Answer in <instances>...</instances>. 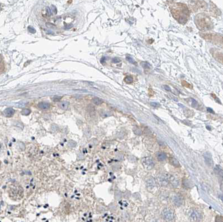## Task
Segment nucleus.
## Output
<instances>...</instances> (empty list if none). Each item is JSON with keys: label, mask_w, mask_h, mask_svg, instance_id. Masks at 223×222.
<instances>
[{"label": "nucleus", "mask_w": 223, "mask_h": 222, "mask_svg": "<svg viewBox=\"0 0 223 222\" xmlns=\"http://www.w3.org/2000/svg\"><path fill=\"white\" fill-rule=\"evenodd\" d=\"M191 105L192 106V107L195 108H197L198 107V103L197 101L195 100V99L193 98H191Z\"/></svg>", "instance_id": "aec40b11"}, {"label": "nucleus", "mask_w": 223, "mask_h": 222, "mask_svg": "<svg viewBox=\"0 0 223 222\" xmlns=\"http://www.w3.org/2000/svg\"><path fill=\"white\" fill-rule=\"evenodd\" d=\"M207 111H208V112H209V113H213V114L214 113V111H213V109H211V108H207Z\"/></svg>", "instance_id": "7c9ffc66"}, {"label": "nucleus", "mask_w": 223, "mask_h": 222, "mask_svg": "<svg viewBox=\"0 0 223 222\" xmlns=\"http://www.w3.org/2000/svg\"><path fill=\"white\" fill-rule=\"evenodd\" d=\"M47 14H48V16L51 15V10H50V9H49V7L47 8Z\"/></svg>", "instance_id": "c756f323"}, {"label": "nucleus", "mask_w": 223, "mask_h": 222, "mask_svg": "<svg viewBox=\"0 0 223 222\" xmlns=\"http://www.w3.org/2000/svg\"><path fill=\"white\" fill-rule=\"evenodd\" d=\"M2 61V55L0 54V63H1Z\"/></svg>", "instance_id": "f704fd0d"}, {"label": "nucleus", "mask_w": 223, "mask_h": 222, "mask_svg": "<svg viewBox=\"0 0 223 222\" xmlns=\"http://www.w3.org/2000/svg\"><path fill=\"white\" fill-rule=\"evenodd\" d=\"M0 167H1V162H0Z\"/></svg>", "instance_id": "4c0bfd02"}, {"label": "nucleus", "mask_w": 223, "mask_h": 222, "mask_svg": "<svg viewBox=\"0 0 223 222\" xmlns=\"http://www.w3.org/2000/svg\"><path fill=\"white\" fill-rule=\"evenodd\" d=\"M31 113V111L29 109H24L21 112V114L22 115L24 116H27L29 115H30Z\"/></svg>", "instance_id": "412c9836"}, {"label": "nucleus", "mask_w": 223, "mask_h": 222, "mask_svg": "<svg viewBox=\"0 0 223 222\" xmlns=\"http://www.w3.org/2000/svg\"><path fill=\"white\" fill-rule=\"evenodd\" d=\"M9 197L14 201H19L24 197V189L20 184L14 183L9 187Z\"/></svg>", "instance_id": "f257e3e1"}, {"label": "nucleus", "mask_w": 223, "mask_h": 222, "mask_svg": "<svg viewBox=\"0 0 223 222\" xmlns=\"http://www.w3.org/2000/svg\"><path fill=\"white\" fill-rule=\"evenodd\" d=\"M126 59L127 61H128L129 63H130L131 64H133L134 65H136V62L135 61V60L133 59V58H131V56H127L126 57Z\"/></svg>", "instance_id": "6ab92c4d"}, {"label": "nucleus", "mask_w": 223, "mask_h": 222, "mask_svg": "<svg viewBox=\"0 0 223 222\" xmlns=\"http://www.w3.org/2000/svg\"><path fill=\"white\" fill-rule=\"evenodd\" d=\"M163 86L164 89H165L166 91H168V92H171V88L168 86H167V85H164Z\"/></svg>", "instance_id": "bb28decb"}, {"label": "nucleus", "mask_w": 223, "mask_h": 222, "mask_svg": "<svg viewBox=\"0 0 223 222\" xmlns=\"http://www.w3.org/2000/svg\"><path fill=\"white\" fill-rule=\"evenodd\" d=\"M27 30H28V31L29 32H31V33H32V34L35 33V32H36L35 29H34V27H32L31 26H29L28 28H27Z\"/></svg>", "instance_id": "b1692460"}, {"label": "nucleus", "mask_w": 223, "mask_h": 222, "mask_svg": "<svg viewBox=\"0 0 223 222\" xmlns=\"http://www.w3.org/2000/svg\"><path fill=\"white\" fill-rule=\"evenodd\" d=\"M69 103L68 102H66V101L61 102L59 103V104H58V106H59L61 109H64V110L67 109L68 107H69Z\"/></svg>", "instance_id": "4468645a"}, {"label": "nucleus", "mask_w": 223, "mask_h": 222, "mask_svg": "<svg viewBox=\"0 0 223 222\" xmlns=\"http://www.w3.org/2000/svg\"><path fill=\"white\" fill-rule=\"evenodd\" d=\"M203 156L205 162L207 165V166H209V167H212L213 164H214V162H213V159L211 153L208 151L205 152L203 153Z\"/></svg>", "instance_id": "7ed1b4c3"}, {"label": "nucleus", "mask_w": 223, "mask_h": 222, "mask_svg": "<svg viewBox=\"0 0 223 222\" xmlns=\"http://www.w3.org/2000/svg\"><path fill=\"white\" fill-rule=\"evenodd\" d=\"M157 157L159 161H163L167 159V155L163 152H158Z\"/></svg>", "instance_id": "9d476101"}, {"label": "nucleus", "mask_w": 223, "mask_h": 222, "mask_svg": "<svg viewBox=\"0 0 223 222\" xmlns=\"http://www.w3.org/2000/svg\"><path fill=\"white\" fill-rule=\"evenodd\" d=\"M15 113V110L12 108H7L4 111V114L7 117H12Z\"/></svg>", "instance_id": "1a4fd4ad"}, {"label": "nucleus", "mask_w": 223, "mask_h": 222, "mask_svg": "<svg viewBox=\"0 0 223 222\" xmlns=\"http://www.w3.org/2000/svg\"><path fill=\"white\" fill-rule=\"evenodd\" d=\"M206 128H207V129H208V130H209V131H210V130H211V127H210L209 126H206Z\"/></svg>", "instance_id": "c9c22d12"}, {"label": "nucleus", "mask_w": 223, "mask_h": 222, "mask_svg": "<svg viewBox=\"0 0 223 222\" xmlns=\"http://www.w3.org/2000/svg\"><path fill=\"white\" fill-rule=\"evenodd\" d=\"M121 61V59L119 58H114L112 59V62L113 63H119Z\"/></svg>", "instance_id": "5701e85b"}, {"label": "nucleus", "mask_w": 223, "mask_h": 222, "mask_svg": "<svg viewBox=\"0 0 223 222\" xmlns=\"http://www.w3.org/2000/svg\"><path fill=\"white\" fill-rule=\"evenodd\" d=\"M105 60H106L105 57H102V58H101V60H100L101 63H104V62H105Z\"/></svg>", "instance_id": "473e14b6"}, {"label": "nucleus", "mask_w": 223, "mask_h": 222, "mask_svg": "<svg viewBox=\"0 0 223 222\" xmlns=\"http://www.w3.org/2000/svg\"><path fill=\"white\" fill-rule=\"evenodd\" d=\"M158 180L159 183L162 187H167L168 185L169 180L168 177L165 174H162L159 176Z\"/></svg>", "instance_id": "423d86ee"}, {"label": "nucleus", "mask_w": 223, "mask_h": 222, "mask_svg": "<svg viewBox=\"0 0 223 222\" xmlns=\"http://www.w3.org/2000/svg\"><path fill=\"white\" fill-rule=\"evenodd\" d=\"M142 164L144 167L147 170H150L154 166V162L153 160L150 157H145L141 160Z\"/></svg>", "instance_id": "f03ea898"}, {"label": "nucleus", "mask_w": 223, "mask_h": 222, "mask_svg": "<svg viewBox=\"0 0 223 222\" xmlns=\"http://www.w3.org/2000/svg\"><path fill=\"white\" fill-rule=\"evenodd\" d=\"M212 96H213V97H214V99H216V101H218V103H220V101H219V99H218V98H217V97H216V96H215V95H214V94H212Z\"/></svg>", "instance_id": "2f4dec72"}, {"label": "nucleus", "mask_w": 223, "mask_h": 222, "mask_svg": "<svg viewBox=\"0 0 223 222\" xmlns=\"http://www.w3.org/2000/svg\"><path fill=\"white\" fill-rule=\"evenodd\" d=\"M146 185L148 189H153L155 188L157 186L156 180L153 177H149L146 180Z\"/></svg>", "instance_id": "39448f33"}, {"label": "nucleus", "mask_w": 223, "mask_h": 222, "mask_svg": "<svg viewBox=\"0 0 223 222\" xmlns=\"http://www.w3.org/2000/svg\"><path fill=\"white\" fill-rule=\"evenodd\" d=\"M141 66L144 69H150L151 68V65L149 63L146 61H143L141 63Z\"/></svg>", "instance_id": "f3484780"}, {"label": "nucleus", "mask_w": 223, "mask_h": 222, "mask_svg": "<svg viewBox=\"0 0 223 222\" xmlns=\"http://www.w3.org/2000/svg\"><path fill=\"white\" fill-rule=\"evenodd\" d=\"M92 102L93 103L95 104H96V105L99 106V105H100V104H101L102 103H103V101H102L101 98H100L95 97L93 99H92Z\"/></svg>", "instance_id": "2eb2a0df"}, {"label": "nucleus", "mask_w": 223, "mask_h": 222, "mask_svg": "<svg viewBox=\"0 0 223 222\" xmlns=\"http://www.w3.org/2000/svg\"><path fill=\"white\" fill-rule=\"evenodd\" d=\"M168 180L171 182V185L173 186L174 187H177L178 186L179 181L176 177H175V176L171 175L170 178H168Z\"/></svg>", "instance_id": "6e6552de"}, {"label": "nucleus", "mask_w": 223, "mask_h": 222, "mask_svg": "<svg viewBox=\"0 0 223 222\" xmlns=\"http://www.w3.org/2000/svg\"><path fill=\"white\" fill-rule=\"evenodd\" d=\"M215 172L217 175H218L223 176V170L221 168L220 166H216V167L215 168Z\"/></svg>", "instance_id": "dca6fc26"}, {"label": "nucleus", "mask_w": 223, "mask_h": 222, "mask_svg": "<svg viewBox=\"0 0 223 222\" xmlns=\"http://www.w3.org/2000/svg\"><path fill=\"white\" fill-rule=\"evenodd\" d=\"M191 218L193 220H195V221H197V220H200L201 218L200 214L198 213V212L196 211H193L191 214Z\"/></svg>", "instance_id": "f8f14e48"}, {"label": "nucleus", "mask_w": 223, "mask_h": 222, "mask_svg": "<svg viewBox=\"0 0 223 222\" xmlns=\"http://www.w3.org/2000/svg\"><path fill=\"white\" fill-rule=\"evenodd\" d=\"M172 200L174 204L177 207H180L182 204V199L178 194H175L172 197Z\"/></svg>", "instance_id": "0eeeda50"}, {"label": "nucleus", "mask_w": 223, "mask_h": 222, "mask_svg": "<svg viewBox=\"0 0 223 222\" xmlns=\"http://www.w3.org/2000/svg\"><path fill=\"white\" fill-rule=\"evenodd\" d=\"M150 104L151 106H152V107H158L160 106V104L157 102H151Z\"/></svg>", "instance_id": "393cba45"}, {"label": "nucleus", "mask_w": 223, "mask_h": 222, "mask_svg": "<svg viewBox=\"0 0 223 222\" xmlns=\"http://www.w3.org/2000/svg\"><path fill=\"white\" fill-rule=\"evenodd\" d=\"M61 99L62 97H60V96H55V97L53 98V99L54 102H59V101H61Z\"/></svg>", "instance_id": "a878e982"}, {"label": "nucleus", "mask_w": 223, "mask_h": 222, "mask_svg": "<svg viewBox=\"0 0 223 222\" xmlns=\"http://www.w3.org/2000/svg\"><path fill=\"white\" fill-rule=\"evenodd\" d=\"M68 144H69V146H71V147H74L76 145V143L75 142H74V141H69V143H68Z\"/></svg>", "instance_id": "cd10ccee"}, {"label": "nucleus", "mask_w": 223, "mask_h": 222, "mask_svg": "<svg viewBox=\"0 0 223 222\" xmlns=\"http://www.w3.org/2000/svg\"><path fill=\"white\" fill-rule=\"evenodd\" d=\"M170 163L172 166L176 167H178L180 166V164L179 163L178 161L175 157H171L170 158Z\"/></svg>", "instance_id": "9b49d317"}, {"label": "nucleus", "mask_w": 223, "mask_h": 222, "mask_svg": "<svg viewBox=\"0 0 223 222\" xmlns=\"http://www.w3.org/2000/svg\"><path fill=\"white\" fill-rule=\"evenodd\" d=\"M38 107L43 110H45L49 108L50 104L47 102H40L38 104Z\"/></svg>", "instance_id": "ddd939ff"}, {"label": "nucleus", "mask_w": 223, "mask_h": 222, "mask_svg": "<svg viewBox=\"0 0 223 222\" xmlns=\"http://www.w3.org/2000/svg\"><path fill=\"white\" fill-rule=\"evenodd\" d=\"M125 82L127 84H131L133 82V78L131 76H127L124 79Z\"/></svg>", "instance_id": "a211bd4d"}, {"label": "nucleus", "mask_w": 223, "mask_h": 222, "mask_svg": "<svg viewBox=\"0 0 223 222\" xmlns=\"http://www.w3.org/2000/svg\"><path fill=\"white\" fill-rule=\"evenodd\" d=\"M215 222H223V217L220 215H218L216 217Z\"/></svg>", "instance_id": "4be33fe9"}, {"label": "nucleus", "mask_w": 223, "mask_h": 222, "mask_svg": "<svg viewBox=\"0 0 223 222\" xmlns=\"http://www.w3.org/2000/svg\"><path fill=\"white\" fill-rule=\"evenodd\" d=\"M46 25H47V26L48 27H54L55 26V25H53V24H51V23H47L46 24Z\"/></svg>", "instance_id": "c85d7f7f"}, {"label": "nucleus", "mask_w": 223, "mask_h": 222, "mask_svg": "<svg viewBox=\"0 0 223 222\" xmlns=\"http://www.w3.org/2000/svg\"><path fill=\"white\" fill-rule=\"evenodd\" d=\"M162 214L164 219L168 220V221H171V220L173 219L174 215L173 212L171 211V210L169 209H164L163 210Z\"/></svg>", "instance_id": "20e7f679"}, {"label": "nucleus", "mask_w": 223, "mask_h": 222, "mask_svg": "<svg viewBox=\"0 0 223 222\" xmlns=\"http://www.w3.org/2000/svg\"><path fill=\"white\" fill-rule=\"evenodd\" d=\"M53 6V7H54V9H53V11L54 13L55 14H57V11L56 7H55L54 6Z\"/></svg>", "instance_id": "72a5a7b5"}, {"label": "nucleus", "mask_w": 223, "mask_h": 222, "mask_svg": "<svg viewBox=\"0 0 223 222\" xmlns=\"http://www.w3.org/2000/svg\"><path fill=\"white\" fill-rule=\"evenodd\" d=\"M2 145H1V144H0V151H1V150H2Z\"/></svg>", "instance_id": "e433bc0d"}]
</instances>
